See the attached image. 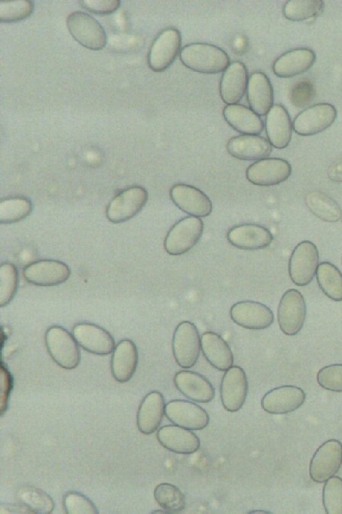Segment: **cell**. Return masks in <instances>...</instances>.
I'll list each match as a JSON object with an SVG mask.
<instances>
[{
    "instance_id": "cell-34",
    "label": "cell",
    "mask_w": 342,
    "mask_h": 514,
    "mask_svg": "<svg viewBox=\"0 0 342 514\" xmlns=\"http://www.w3.org/2000/svg\"><path fill=\"white\" fill-rule=\"evenodd\" d=\"M19 503L26 506L33 514H49L55 507L52 498L42 489L30 486L20 487L16 493Z\"/></svg>"
},
{
    "instance_id": "cell-13",
    "label": "cell",
    "mask_w": 342,
    "mask_h": 514,
    "mask_svg": "<svg viewBox=\"0 0 342 514\" xmlns=\"http://www.w3.org/2000/svg\"><path fill=\"white\" fill-rule=\"evenodd\" d=\"M230 316L237 325L250 330H264L273 323L274 315L265 304L256 301L244 300L231 307Z\"/></svg>"
},
{
    "instance_id": "cell-17",
    "label": "cell",
    "mask_w": 342,
    "mask_h": 514,
    "mask_svg": "<svg viewBox=\"0 0 342 514\" xmlns=\"http://www.w3.org/2000/svg\"><path fill=\"white\" fill-rule=\"evenodd\" d=\"M165 415L174 425L192 430H200L209 423L207 412L194 402L172 400L166 404Z\"/></svg>"
},
{
    "instance_id": "cell-9",
    "label": "cell",
    "mask_w": 342,
    "mask_h": 514,
    "mask_svg": "<svg viewBox=\"0 0 342 514\" xmlns=\"http://www.w3.org/2000/svg\"><path fill=\"white\" fill-rule=\"evenodd\" d=\"M148 197V192L144 187L137 185L127 187L109 201L106 209V217L114 223L127 221L141 211Z\"/></svg>"
},
{
    "instance_id": "cell-3",
    "label": "cell",
    "mask_w": 342,
    "mask_h": 514,
    "mask_svg": "<svg viewBox=\"0 0 342 514\" xmlns=\"http://www.w3.org/2000/svg\"><path fill=\"white\" fill-rule=\"evenodd\" d=\"M204 230L202 220L187 216L175 223L168 230L163 247L171 256H180L188 252L199 241Z\"/></svg>"
},
{
    "instance_id": "cell-43",
    "label": "cell",
    "mask_w": 342,
    "mask_h": 514,
    "mask_svg": "<svg viewBox=\"0 0 342 514\" xmlns=\"http://www.w3.org/2000/svg\"><path fill=\"white\" fill-rule=\"evenodd\" d=\"M315 95L313 85L309 81H302L292 89L291 99L298 107H303L310 103Z\"/></svg>"
},
{
    "instance_id": "cell-49",
    "label": "cell",
    "mask_w": 342,
    "mask_h": 514,
    "mask_svg": "<svg viewBox=\"0 0 342 514\" xmlns=\"http://www.w3.org/2000/svg\"><path fill=\"white\" fill-rule=\"evenodd\" d=\"M153 513H168V514H169L166 511H165L163 509L160 510V511H153Z\"/></svg>"
},
{
    "instance_id": "cell-28",
    "label": "cell",
    "mask_w": 342,
    "mask_h": 514,
    "mask_svg": "<svg viewBox=\"0 0 342 514\" xmlns=\"http://www.w3.org/2000/svg\"><path fill=\"white\" fill-rule=\"evenodd\" d=\"M138 363V351L129 339L118 343L112 352L111 371L114 379L121 383L129 381L135 372Z\"/></svg>"
},
{
    "instance_id": "cell-20",
    "label": "cell",
    "mask_w": 342,
    "mask_h": 514,
    "mask_svg": "<svg viewBox=\"0 0 342 514\" xmlns=\"http://www.w3.org/2000/svg\"><path fill=\"white\" fill-rule=\"evenodd\" d=\"M226 238L233 246L244 250H259L267 247L274 237L264 226L255 223H243L228 230Z\"/></svg>"
},
{
    "instance_id": "cell-4",
    "label": "cell",
    "mask_w": 342,
    "mask_h": 514,
    "mask_svg": "<svg viewBox=\"0 0 342 514\" xmlns=\"http://www.w3.org/2000/svg\"><path fill=\"white\" fill-rule=\"evenodd\" d=\"M172 350L176 363L183 369L194 366L201 350L198 328L189 321H183L176 327L172 339Z\"/></svg>"
},
{
    "instance_id": "cell-26",
    "label": "cell",
    "mask_w": 342,
    "mask_h": 514,
    "mask_svg": "<svg viewBox=\"0 0 342 514\" xmlns=\"http://www.w3.org/2000/svg\"><path fill=\"white\" fill-rule=\"evenodd\" d=\"M315 53L307 47H298L280 55L273 63L274 73L282 78L296 76L307 71L315 63Z\"/></svg>"
},
{
    "instance_id": "cell-45",
    "label": "cell",
    "mask_w": 342,
    "mask_h": 514,
    "mask_svg": "<svg viewBox=\"0 0 342 514\" xmlns=\"http://www.w3.org/2000/svg\"><path fill=\"white\" fill-rule=\"evenodd\" d=\"M12 387V378L8 371L7 368L2 365L1 366V411L3 413L7 408L8 399L9 397L10 391Z\"/></svg>"
},
{
    "instance_id": "cell-38",
    "label": "cell",
    "mask_w": 342,
    "mask_h": 514,
    "mask_svg": "<svg viewBox=\"0 0 342 514\" xmlns=\"http://www.w3.org/2000/svg\"><path fill=\"white\" fill-rule=\"evenodd\" d=\"M322 502L328 514H342V478L332 476L326 481Z\"/></svg>"
},
{
    "instance_id": "cell-41",
    "label": "cell",
    "mask_w": 342,
    "mask_h": 514,
    "mask_svg": "<svg viewBox=\"0 0 342 514\" xmlns=\"http://www.w3.org/2000/svg\"><path fill=\"white\" fill-rule=\"evenodd\" d=\"M63 506L66 514H97L94 503L81 493L70 491L63 496Z\"/></svg>"
},
{
    "instance_id": "cell-40",
    "label": "cell",
    "mask_w": 342,
    "mask_h": 514,
    "mask_svg": "<svg viewBox=\"0 0 342 514\" xmlns=\"http://www.w3.org/2000/svg\"><path fill=\"white\" fill-rule=\"evenodd\" d=\"M18 271L10 262L2 263L0 266V306H5L14 297L18 286Z\"/></svg>"
},
{
    "instance_id": "cell-35",
    "label": "cell",
    "mask_w": 342,
    "mask_h": 514,
    "mask_svg": "<svg viewBox=\"0 0 342 514\" xmlns=\"http://www.w3.org/2000/svg\"><path fill=\"white\" fill-rule=\"evenodd\" d=\"M154 497L157 504L169 514L181 512L185 506V498L175 485L163 482L156 486Z\"/></svg>"
},
{
    "instance_id": "cell-24",
    "label": "cell",
    "mask_w": 342,
    "mask_h": 514,
    "mask_svg": "<svg viewBox=\"0 0 342 514\" xmlns=\"http://www.w3.org/2000/svg\"><path fill=\"white\" fill-rule=\"evenodd\" d=\"M157 438L163 447L177 454H193L200 447V439L194 432L176 425L161 426L157 430Z\"/></svg>"
},
{
    "instance_id": "cell-46",
    "label": "cell",
    "mask_w": 342,
    "mask_h": 514,
    "mask_svg": "<svg viewBox=\"0 0 342 514\" xmlns=\"http://www.w3.org/2000/svg\"><path fill=\"white\" fill-rule=\"evenodd\" d=\"M1 513H33L24 504H1Z\"/></svg>"
},
{
    "instance_id": "cell-36",
    "label": "cell",
    "mask_w": 342,
    "mask_h": 514,
    "mask_svg": "<svg viewBox=\"0 0 342 514\" xmlns=\"http://www.w3.org/2000/svg\"><path fill=\"white\" fill-rule=\"evenodd\" d=\"M31 210V201L25 197L3 199L0 202V222L8 224L21 221L30 215Z\"/></svg>"
},
{
    "instance_id": "cell-5",
    "label": "cell",
    "mask_w": 342,
    "mask_h": 514,
    "mask_svg": "<svg viewBox=\"0 0 342 514\" xmlns=\"http://www.w3.org/2000/svg\"><path fill=\"white\" fill-rule=\"evenodd\" d=\"M319 254L316 245L309 241L299 243L293 249L288 264L292 282L298 286L309 284L316 275Z\"/></svg>"
},
{
    "instance_id": "cell-7",
    "label": "cell",
    "mask_w": 342,
    "mask_h": 514,
    "mask_svg": "<svg viewBox=\"0 0 342 514\" xmlns=\"http://www.w3.org/2000/svg\"><path fill=\"white\" fill-rule=\"evenodd\" d=\"M181 41V35L177 29L168 27L161 30L151 43L148 52L149 68L155 72L168 69L179 55Z\"/></svg>"
},
{
    "instance_id": "cell-29",
    "label": "cell",
    "mask_w": 342,
    "mask_h": 514,
    "mask_svg": "<svg viewBox=\"0 0 342 514\" xmlns=\"http://www.w3.org/2000/svg\"><path fill=\"white\" fill-rule=\"evenodd\" d=\"M246 95L250 108L259 116L266 115L274 105L272 86L263 72L256 71L249 76Z\"/></svg>"
},
{
    "instance_id": "cell-8",
    "label": "cell",
    "mask_w": 342,
    "mask_h": 514,
    "mask_svg": "<svg viewBox=\"0 0 342 514\" xmlns=\"http://www.w3.org/2000/svg\"><path fill=\"white\" fill-rule=\"evenodd\" d=\"M306 316V305L302 294L295 289L286 291L282 295L277 310L280 330L287 336L296 335L303 328Z\"/></svg>"
},
{
    "instance_id": "cell-22",
    "label": "cell",
    "mask_w": 342,
    "mask_h": 514,
    "mask_svg": "<svg viewBox=\"0 0 342 514\" xmlns=\"http://www.w3.org/2000/svg\"><path fill=\"white\" fill-rule=\"evenodd\" d=\"M226 150L241 160H259L267 158L272 151L269 140L259 135L242 134L231 138Z\"/></svg>"
},
{
    "instance_id": "cell-48",
    "label": "cell",
    "mask_w": 342,
    "mask_h": 514,
    "mask_svg": "<svg viewBox=\"0 0 342 514\" xmlns=\"http://www.w3.org/2000/svg\"><path fill=\"white\" fill-rule=\"evenodd\" d=\"M249 513H269V512H267V511H250Z\"/></svg>"
},
{
    "instance_id": "cell-19",
    "label": "cell",
    "mask_w": 342,
    "mask_h": 514,
    "mask_svg": "<svg viewBox=\"0 0 342 514\" xmlns=\"http://www.w3.org/2000/svg\"><path fill=\"white\" fill-rule=\"evenodd\" d=\"M72 334L82 348L94 354L107 355L113 352L115 342L111 335L102 327L89 322L76 323Z\"/></svg>"
},
{
    "instance_id": "cell-37",
    "label": "cell",
    "mask_w": 342,
    "mask_h": 514,
    "mask_svg": "<svg viewBox=\"0 0 342 514\" xmlns=\"http://www.w3.org/2000/svg\"><path fill=\"white\" fill-rule=\"evenodd\" d=\"M324 8L321 0H289L282 8L284 16L292 21H302L316 16Z\"/></svg>"
},
{
    "instance_id": "cell-44",
    "label": "cell",
    "mask_w": 342,
    "mask_h": 514,
    "mask_svg": "<svg viewBox=\"0 0 342 514\" xmlns=\"http://www.w3.org/2000/svg\"><path fill=\"white\" fill-rule=\"evenodd\" d=\"M83 9L97 14H108L116 11L120 5L119 0H81L79 1Z\"/></svg>"
},
{
    "instance_id": "cell-15",
    "label": "cell",
    "mask_w": 342,
    "mask_h": 514,
    "mask_svg": "<svg viewBox=\"0 0 342 514\" xmlns=\"http://www.w3.org/2000/svg\"><path fill=\"white\" fill-rule=\"evenodd\" d=\"M248 382L244 370L233 365L225 371L220 384V397L223 407L229 412H237L245 403Z\"/></svg>"
},
{
    "instance_id": "cell-42",
    "label": "cell",
    "mask_w": 342,
    "mask_h": 514,
    "mask_svg": "<svg viewBox=\"0 0 342 514\" xmlns=\"http://www.w3.org/2000/svg\"><path fill=\"white\" fill-rule=\"evenodd\" d=\"M317 381L324 389L342 392V364H332L320 369Z\"/></svg>"
},
{
    "instance_id": "cell-31",
    "label": "cell",
    "mask_w": 342,
    "mask_h": 514,
    "mask_svg": "<svg viewBox=\"0 0 342 514\" xmlns=\"http://www.w3.org/2000/svg\"><path fill=\"white\" fill-rule=\"evenodd\" d=\"M226 123L242 134L258 135L264 128V123L256 113L244 105H226L222 111Z\"/></svg>"
},
{
    "instance_id": "cell-25",
    "label": "cell",
    "mask_w": 342,
    "mask_h": 514,
    "mask_svg": "<svg viewBox=\"0 0 342 514\" xmlns=\"http://www.w3.org/2000/svg\"><path fill=\"white\" fill-rule=\"evenodd\" d=\"M248 73L244 63L234 61L223 71L220 82L222 100L228 104L238 103L246 92Z\"/></svg>"
},
{
    "instance_id": "cell-6",
    "label": "cell",
    "mask_w": 342,
    "mask_h": 514,
    "mask_svg": "<svg viewBox=\"0 0 342 514\" xmlns=\"http://www.w3.org/2000/svg\"><path fill=\"white\" fill-rule=\"evenodd\" d=\"M66 25L73 38L84 47L98 51L105 47V31L90 14L80 11L72 12L67 17Z\"/></svg>"
},
{
    "instance_id": "cell-21",
    "label": "cell",
    "mask_w": 342,
    "mask_h": 514,
    "mask_svg": "<svg viewBox=\"0 0 342 514\" xmlns=\"http://www.w3.org/2000/svg\"><path fill=\"white\" fill-rule=\"evenodd\" d=\"M264 127L272 146L281 149L289 145L292 136L293 123L283 106L278 103L272 106L265 115Z\"/></svg>"
},
{
    "instance_id": "cell-23",
    "label": "cell",
    "mask_w": 342,
    "mask_h": 514,
    "mask_svg": "<svg viewBox=\"0 0 342 514\" xmlns=\"http://www.w3.org/2000/svg\"><path fill=\"white\" fill-rule=\"evenodd\" d=\"M176 388L187 398L198 403L210 402L215 397L211 382L199 373L181 370L174 376Z\"/></svg>"
},
{
    "instance_id": "cell-1",
    "label": "cell",
    "mask_w": 342,
    "mask_h": 514,
    "mask_svg": "<svg viewBox=\"0 0 342 514\" xmlns=\"http://www.w3.org/2000/svg\"><path fill=\"white\" fill-rule=\"evenodd\" d=\"M179 56L185 66L204 74L223 72L230 64V58L223 49L205 42L186 45Z\"/></svg>"
},
{
    "instance_id": "cell-32",
    "label": "cell",
    "mask_w": 342,
    "mask_h": 514,
    "mask_svg": "<svg viewBox=\"0 0 342 514\" xmlns=\"http://www.w3.org/2000/svg\"><path fill=\"white\" fill-rule=\"evenodd\" d=\"M305 203L308 210L324 221L335 223L342 217V210L339 204L323 192H309L305 197Z\"/></svg>"
},
{
    "instance_id": "cell-39",
    "label": "cell",
    "mask_w": 342,
    "mask_h": 514,
    "mask_svg": "<svg viewBox=\"0 0 342 514\" xmlns=\"http://www.w3.org/2000/svg\"><path fill=\"white\" fill-rule=\"evenodd\" d=\"M34 4L32 1L14 0L0 1V21L3 23H14L29 17L33 12Z\"/></svg>"
},
{
    "instance_id": "cell-11",
    "label": "cell",
    "mask_w": 342,
    "mask_h": 514,
    "mask_svg": "<svg viewBox=\"0 0 342 514\" xmlns=\"http://www.w3.org/2000/svg\"><path fill=\"white\" fill-rule=\"evenodd\" d=\"M342 463V444L337 439L323 443L314 453L309 465L311 478L325 482L340 469Z\"/></svg>"
},
{
    "instance_id": "cell-12",
    "label": "cell",
    "mask_w": 342,
    "mask_h": 514,
    "mask_svg": "<svg viewBox=\"0 0 342 514\" xmlns=\"http://www.w3.org/2000/svg\"><path fill=\"white\" fill-rule=\"evenodd\" d=\"M291 171V166L286 160L265 158L251 164L246 171V177L254 185L271 186L286 181Z\"/></svg>"
},
{
    "instance_id": "cell-30",
    "label": "cell",
    "mask_w": 342,
    "mask_h": 514,
    "mask_svg": "<svg viewBox=\"0 0 342 514\" xmlns=\"http://www.w3.org/2000/svg\"><path fill=\"white\" fill-rule=\"evenodd\" d=\"M201 351L214 368L226 371L234 363L233 352L228 343L218 334L207 331L200 336Z\"/></svg>"
},
{
    "instance_id": "cell-18",
    "label": "cell",
    "mask_w": 342,
    "mask_h": 514,
    "mask_svg": "<svg viewBox=\"0 0 342 514\" xmlns=\"http://www.w3.org/2000/svg\"><path fill=\"white\" fill-rule=\"evenodd\" d=\"M303 389L294 385H282L267 391L262 397V408L268 413L282 415L291 413L304 402Z\"/></svg>"
},
{
    "instance_id": "cell-14",
    "label": "cell",
    "mask_w": 342,
    "mask_h": 514,
    "mask_svg": "<svg viewBox=\"0 0 342 514\" xmlns=\"http://www.w3.org/2000/svg\"><path fill=\"white\" fill-rule=\"evenodd\" d=\"M170 197L174 205L185 213L196 217H205L212 212V202L199 188L183 183L173 185Z\"/></svg>"
},
{
    "instance_id": "cell-33",
    "label": "cell",
    "mask_w": 342,
    "mask_h": 514,
    "mask_svg": "<svg viewBox=\"0 0 342 514\" xmlns=\"http://www.w3.org/2000/svg\"><path fill=\"white\" fill-rule=\"evenodd\" d=\"M315 276L319 289L328 298L342 301V273L334 265L328 261L320 262Z\"/></svg>"
},
{
    "instance_id": "cell-27",
    "label": "cell",
    "mask_w": 342,
    "mask_h": 514,
    "mask_svg": "<svg viewBox=\"0 0 342 514\" xmlns=\"http://www.w3.org/2000/svg\"><path fill=\"white\" fill-rule=\"evenodd\" d=\"M165 408V399L161 392L153 391L146 394L137 413L138 430L144 435H150L156 431L163 419Z\"/></svg>"
},
{
    "instance_id": "cell-2",
    "label": "cell",
    "mask_w": 342,
    "mask_h": 514,
    "mask_svg": "<svg viewBox=\"0 0 342 514\" xmlns=\"http://www.w3.org/2000/svg\"><path fill=\"white\" fill-rule=\"evenodd\" d=\"M47 350L60 367L65 369L77 367L80 362L78 343L73 334L60 326H51L44 335Z\"/></svg>"
},
{
    "instance_id": "cell-10",
    "label": "cell",
    "mask_w": 342,
    "mask_h": 514,
    "mask_svg": "<svg viewBox=\"0 0 342 514\" xmlns=\"http://www.w3.org/2000/svg\"><path fill=\"white\" fill-rule=\"evenodd\" d=\"M337 115L335 107L330 103H316L303 110L294 118L293 129L302 136L315 135L330 127Z\"/></svg>"
},
{
    "instance_id": "cell-16",
    "label": "cell",
    "mask_w": 342,
    "mask_h": 514,
    "mask_svg": "<svg viewBox=\"0 0 342 514\" xmlns=\"http://www.w3.org/2000/svg\"><path fill=\"white\" fill-rule=\"evenodd\" d=\"M70 274V269L66 264L51 259L33 262L23 270V275L29 283L40 286L62 284L68 279Z\"/></svg>"
},
{
    "instance_id": "cell-47",
    "label": "cell",
    "mask_w": 342,
    "mask_h": 514,
    "mask_svg": "<svg viewBox=\"0 0 342 514\" xmlns=\"http://www.w3.org/2000/svg\"><path fill=\"white\" fill-rule=\"evenodd\" d=\"M327 175L331 181L342 182V159L329 167Z\"/></svg>"
}]
</instances>
